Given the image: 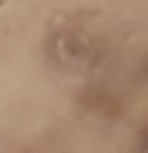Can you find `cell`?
Wrapping results in <instances>:
<instances>
[{"label": "cell", "instance_id": "1", "mask_svg": "<svg viewBox=\"0 0 148 153\" xmlns=\"http://www.w3.org/2000/svg\"><path fill=\"white\" fill-rule=\"evenodd\" d=\"M5 2H7V0H0V7H2V5H3Z\"/></svg>", "mask_w": 148, "mask_h": 153}]
</instances>
